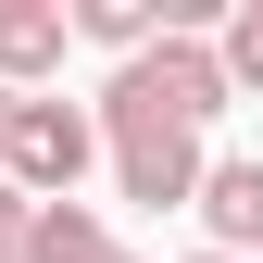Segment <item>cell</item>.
Returning <instances> with one entry per match:
<instances>
[{
	"instance_id": "1",
	"label": "cell",
	"mask_w": 263,
	"mask_h": 263,
	"mask_svg": "<svg viewBox=\"0 0 263 263\" xmlns=\"http://www.w3.org/2000/svg\"><path fill=\"white\" fill-rule=\"evenodd\" d=\"M213 113H226V63H213V38H151V50L101 88V138H113V125H188V138H201Z\"/></svg>"
},
{
	"instance_id": "2",
	"label": "cell",
	"mask_w": 263,
	"mask_h": 263,
	"mask_svg": "<svg viewBox=\"0 0 263 263\" xmlns=\"http://www.w3.org/2000/svg\"><path fill=\"white\" fill-rule=\"evenodd\" d=\"M101 163V125L76 101H13V138H0V176L25 201H76V176Z\"/></svg>"
},
{
	"instance_id": "3",
	"label": "cell",
	"mask_w": 263,
	"mask_h": 263,
	"mask_svg": "<svg viewBox=\"0 0 263 263\" xmlns=\"http://www.w3.org/2000/svg\"><path fill=\"white\" fill-rule=\"evenodd\" d=\"M113 176H125V201H201V138H188V125H113Z\"/></svg>"
},
{
	"instance_id": "4",
	"label": "cell",
	"mask_w": 263,
	"mask_h": 263,
	"mask_svg": "<svg viewBox=\"0 0 263 263\" xmlns=\"http://www.w3.org/2000/svg\"><path fill=\"white\" fill-rule=\"evenodd\" d=\"M201 226H213L226 263L263 251V163H201Z\"/></svg>"
},
{
	"instance_id": "5",
	"label": "cell",
	"mask_w": 263,
	"mask_h": 263,
	"mask_svg": "<svg viewBox=\"0 0 263 263\" xmlns=\"http://www.w3.org/2000/svg\"><path fill=\"white\" fill-rule=\"evenodd\" d=\"M63 38H76V13H63V0H0V76H50L63 63Z\"/></svg>"
},
{
	"instance_id": "6",
	"label": "cell",
	"mask_w": 263,
	"mask_h": 263,
	"mask_svg": "<svg viewBox=\"0 0 263 263\" xmlns=\"http://www.w3.org/2000/svg\"><path fill=\"white\" fill-rule=\"evenodd\" d=\"M25 263H113V238H101V213H88V201H38Z\"/></svg>"
},
{
	"instance_id": "7",
	"label": "cell",
	"mask_w": 263,
	"mask_h": 263,
	"mask_svg": "<svg viewBox=\"0 0 263 263\" xmlns=\"http://www.w3.org/2000/svg\"><path fill=\"white\" fill-rule=\"evenodd\" d=\"M76 38H101V50H151V38H163V13H151V0H88Z\"/></svg>"
},
{
	"instance_id": "8",
	"label": "cell",
	"mask_w": 263,
	"mask_h": 263,
	"mask_svg": "<svg viewBox=\"0 0 263 263\" xmlns=\"http://www.w3.org/2000/svg\"><path fill=\"white\" fill-rule=\"evenodd\" d=\"M213 63H226V88H263V0H238V13H226Z\"/></svg>"
},
{
	"instance_id": "9",
	"label": "cell",
	"mask_w": 263,
	"mask_h": 263,
	"mask_svg": "<svg viewBox=\"0 0 263 263\" xmlns=\"http://www.w3.org/2000/svg\"><path fill=\"white\" fill-rule=\"evenodd\" d=\"M25 226H38V201H25V188L0 176V251H25Z\"/></svg>"
},
{
	"instance_id": "10",
	"label": "cell",
	"mask_w": 263,
	"mask_h": 263,
	"mask_svg": "<svg viewBox=\"0 0 263 263\" xmlns=\"http://www.w3.org/2000/svg\"><path fill=\"white\" fill-rule=\"evenodd\" d=\"M13 101H25V88H0V138H13Z\"/></svg>"
},
{
	"instance_id": "11",
	"label": "cell",
	"mask_w": 263,
	"mask_h": 263,
	"mask_svg": "<svg viewBox=\"0 0 263 263\" xmlns=\"http://www.w3.org/2000/svg\"><path fill=\"white\" fill-rule=\"evenodd\" d=\"M188 263H226V251H188Z\"/></svg>"
},
{
	"instance_id": "12",
	"label": "cell",
	"mask_w": 263,
	"mask_h": 263,
	"mask_svg": "<svg viewBox=\"0 0 263 263\" xmlns=\"http://www.w3.org/2000/svg\"><path fill=\"white\" fill-rule=\"evenodd\" d=\"M0 263H25V251H0Z\"/></svg>"
},
{
	"instance_id": "13",
	"label": "cell",
	"mask_w": 263,
	"mask_h": 263,
	"mask_svg": "<svg viewBox=\"0 0 263 263\" xmlns=\"http://www.w3.org/2000/svg\"><path fill=\"white\" fill-rule=\"evenodd\" d=\"M113 263H125V251H113Z\"/></svg>"
}]
</instances>
